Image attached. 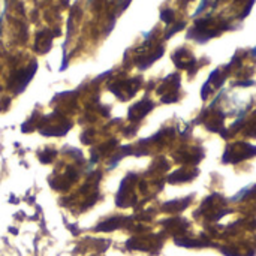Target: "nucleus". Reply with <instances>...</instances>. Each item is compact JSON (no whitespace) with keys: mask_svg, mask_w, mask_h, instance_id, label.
Returning a JSON list of instances; mask_svg holds the SVG:
<instances>
[{"mask_svg":"<svg viewBox=\"0 0 256 256\" xmlns=\"http://www.w3.org/2000/svg\"><path fill=\"white\" fill-rule=\"evenodd\" d=\"M38 70V63L36 62H32L27 68L21 69V70H16L12 76V87H15V93H21L27 84L30 82V80L33 78L34 72Z\"/></svg>","mask_w":256,"mask_h":256,"instance_id":"f257e3e1","label":"nucleus"},{"mask_svg":"<svg viewBox=\"0 0 256 256\" xmlns=\"http://www.w3.org/2000/svg\"><path fill=\"white\" fill-rule=\"evenodd\" d=\"M58 34V32H50V30H42L36 34V40H34V50L39 52V54H45L50 46H51V40L52 38Z\"/></svg>","mask_w":256,"mask_h":256,"instance_id":"f03ea898","label":"nucleus"}]
</instances>
